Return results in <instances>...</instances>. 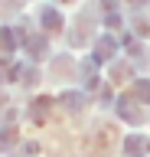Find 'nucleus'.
<instances>
[{
  "label": "nucleus",
  "instance_id": "f257e3e1",
  "mask_svg": "<svg viewBox=\"0 0 150 157\" xmlns=\"http://www.w3.org/2000/svg\"><path fill=\"white\" fill-rule=\"evenodd\" d=\"M111 49H114V43H111V39H101V43H98V56H101V59L111 56Z\"/></svg>",
  "mask_w": 150,
  "mask_h": 157
},
{
  "label": "nucleus",
  "instance_id": "f03ea898",
  "mask_svg": "<svg viewBox=\"0 0 150 157\" xmlns=\"http://www.w3.org/2000/svg\"><path fill=\"white\" fill-rule=\"evenodd\" d=\"M42 20H46L49 26H59V23H62V20H59V13H52V10H46V13H42Z\"/></svg>",
  "mask_w": 150,
  "mask_h": 157
},
{
  "label": "nucleus",
  "instance_id": "7ed1b4c3",
  "mask_svg": "<svg viewBox=\"0 0 150 157\" xmlns=\"http://www.w3.org/2000/svg\"><path fill=\"white\" fill-rule=\"evenodd\" d=\"M13 137H16V134H13L10 128H7V134H3V131H0V147H3V144H13Z\"/></svg>",
  "mask_w": 150,
  "mask_h": 157
},
{
  "label": "nucleus",
  "instance_id": "20e7f679",
  "mask_svg": "<svg viewBox=\"0 0 150 157\" xmlns=\"http://www.w3.org/2000/svg\"><path fill=\"white\" fill-rule=\"evenodd\" d=\"M137 92H140L144 98H150V82H137Z\"/></svg>",
  "mask_w": 150,
  "mask_h": 157
}]
</instances>
